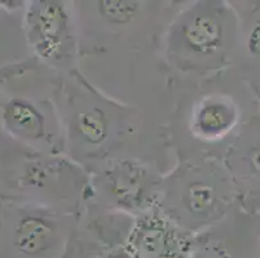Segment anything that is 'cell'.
<instances>
[{
  "mask_svg": "<svg viewBox=\"0 0 260 258\" xmlns=\"http://www.w3.org/2000/svg\"><path fill=\"white\" fill-rule=\"evenodd\" d=\"M231 70L175 88L166 138L175 163L220 159L243 129V107L232 87Z\"/></svg>",
  "mask_w": 260,
  "mask_h": 258,
  "instance_id": "3957f363",
  "label": "cell"
},
{
  "mask_svg": "<svg viewBox=\"0 0 260 258\" xmlns=\"http://www.w3.org/2000/svg\"><path fill=\"white\" fill-rule=\"evenodd\" d=\"M259 258H260V257H259Z\"/></svg>",
  "mask_w": 260,
  "mask_h": 258,
  "instance_id": "30bf717a",
  "label": "cell"
},
{
  "mask_svg": "<svg viewBox=\"0 0 260 258\" xmlns=\"http://www.w3.org/2000/svg\"><path fill=\"white\" fill-rule=\"evenodd\" d=\"M26 32L37 60L49 70L63 77L79 68V34L73 2H32L26 13Z\"/></svg>",
  "mask_w": 260,
  "mask_h": 258,
  "instance_id": "52a82bcc",
  "label": "cell"
},
{
  "mask_svg": "<svg viewBox=\"0 0 260 258\" xmlns=\"http://www.w3.org/2000/svg\"><path fill=\"white\" fill-rule=\"evenodd\" d=\"M184 2L84 0L73 2L80 63L106 58H159L162 35ZM79 63V66H80Z\"/></svg>",
  "mask_w": 260,
  "mask_h": 258,
  "instance_id": "277c9868",
  "label": "cell"
},
{
  "mask_svg": "<svg viewBox=\"0 0 260 258\" xmlns=\"http://www.w3.org/2000/svg\"><path fill=\"white\" fill-rule=\"evenodd\" d=\"M158 209L191 235H200L238 207L237 193L220 159L176 162L165 174Z\"/></svg>",
  "mask_w": 260,
  "mask_h": 258,
  "instance_id": "5b68a950",
  "label": "cell"
},
{
  "mask_svg": "<svg viewBox=\"0 0 260 258\" xmlns=\"http://www.w3.org/2000/svg\"><path fill=\"white\" fill-rule=\"evenodd\" d=\"M194 240V235L154 208L132 218L118 247L126 258H188Z\"/></svg>",
  "mask_w": 260,
  "mask_h": 258,
  "instance_id": "ba28073f",
  "label": "cell"
},
{
  "mask_svg": "<svg viewBox=\"0 0 260 258\" xmlns=\"http://www.w3.org/2000/svg\"><path fill=\"white\" fill-rule=\"evenodd\" d=\"M242 209L237 208L216 226L196 236L188 258H236L235 243Z\"/></svg>",
  "mask_w": 260,
  "mask_h": 258,
  "instance_id": "9c48e42d",
  "label": "cell"
},
{
  "mask_svg": "<svg viewBox=\"0 0 260 258\" xmlns=\"http://www.w3.org/2000/svg\"><path fill=\"white\" fill-rule=\"evenodd\" d=\"M58 110L65 155L88 174L122 159L146 160L166 172L174 167L165 127L106 93L80 68L61 79Z\"/></svg>",
  "mask_w": 260,
  "mask_h": 258,
  "instance_id": "6da1fadb",
  "label": "cell"
},
{
  "mask_svg": "<svg viewBox=\"0 0 260 258\" xmlns=\"http://www.w3.org/2000/svg\"><path fill=\"white\" fill-rule=\"evenodd\" d=\"M167 172L143 159L113 162L88 174L83 213H122L136 217L158 205Z\"/></svg>",
  "mask_w": 260,
  "mask_h": 258,
  "instance_id": "8992f818",
  "label": "cell"
},
{
  "mask_svg": "<svg viewBox=\"0 0 260 258\" xmlns=\"http://www.w3.org/2000/svg\"><path fill=\"white\" fill-rule=\"evenodd\" d=\"M240 16L223 0L184 2L160 39L159 60L172 88L231 70L240 39Z\"/></svg>",
  "mask_w": 260,
  "mask_h": 258,
  "instance_id": "7a4b0ae2",
  "label": "cell"
}]
</instances>
